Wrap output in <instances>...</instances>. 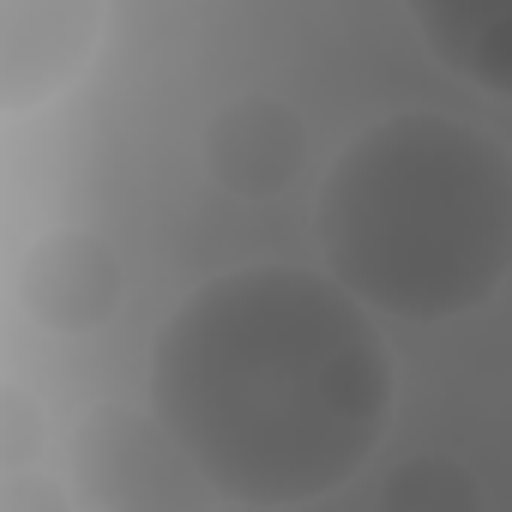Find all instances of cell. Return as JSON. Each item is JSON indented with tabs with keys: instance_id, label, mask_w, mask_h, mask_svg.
Wrapping results in <instances>:
<instances>
[{
	"instance_id": "1",
	"label": "cell",
	"mask_w": 512,
	"mask_h": 512,
	"mask_svg": "<svg viewBox=\"0 0 512 512\" xmlns=\"http://www.w3.org/2000/svg\"><path fill=\"white\" fill-rule=\"evenodd\" d=\"M145 398L217 500L272 512L368 464L392 416V362L338 278L253 266L169 308Z\"/></svg>"
},
{
	"instance_id": "2",
	"label": "cell",
	"mask_w": 512,
	"mask_h": 512,
	"mask_svg": "<svg viewBox=\"0 0 512 512\" xmlns=\"http://www.w3.org/2000/svg\"><path fill=\"white\" fill-rule=\"evenodd\" d=\"M320 247L362 308L458 320L512 272V157L458 115H386L332 163Z\"/></svg>"
},
{
	"instance_id": "3",
	"label": "cell",
	"mask_w": 512,
	"mask_h": 512,
	"mask_svg": "<svg viewBox=\"0 0 512 512\" xmlns=\"http://www.w3.org/2000/svg\"><path fill=\"white\" fill-rule=\"evenodd\" d=\"M73 470L85 500L115 512H181L199 500L193 464L175 446V434L157 416H133L121 404H103L73 446Z\"/></svg>"
},
{
	"instance_id": "4",
	"label": "cell",
	"mask_w": 512,
	"mask_h": 512,
	"mask_svg": "<svg viewBox=\"0 0 512 512\" xmlns=\"http://www.w3.org/2000/svg\"><path fill=\"white\" fill-rule=\"evenodd\" d=\"M103 0H0V109L19 115L73 85L97 49Z\"/></svg>"
},
{
	"instance_id": "5",
	"label": "cell",
	"mask_w": 512,
	"mask_h": 512,
	"mask_svg": "<svg viewBox=\"0 0 512 512\" xmlns=\"http://www.w3.org/2000/svg\"><path fill=\"white\" fill-rule=\"evenodd\" d=\"M19 302L43 332L79 338L121 308V260L91 229H49L19 266Z\"/></svg>"
},
{
	"instance_id": "6",
	"label": "cell",
	"mask_w": 512,
	"mask_h": 512,
	"mask_svg": "<svg viewBox=\"0 0 512 512\" xmlns=\"http://www.w3.org/2000/svg\"><path fill=\"white\" fill-rule=\"evenodd\" d=\"M205 169L241 199H272L302 169V121L278 97H235L205 127Z\"/></svg>"
},
{
	"instance_id": "7",
	"label": "cell",
	"mask_w": 512,
	"mask_h": 512,
	"mask_svg": "<svg viewBox=\"0 0 512 512\" xmlns=\"http://www.w3.org/2000/svg\"><path fill=\"white\" fill-rule=\"evenodd\" d=\"M410 19L458 79L512 97V0H410Z\"/></svg>"
}]
</instances>
